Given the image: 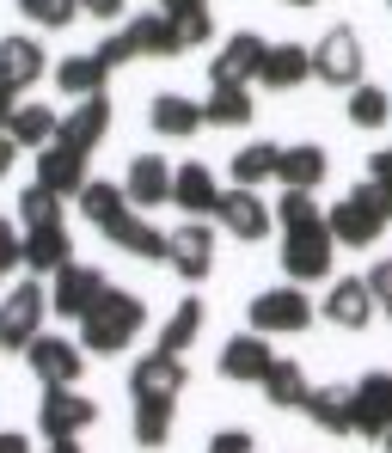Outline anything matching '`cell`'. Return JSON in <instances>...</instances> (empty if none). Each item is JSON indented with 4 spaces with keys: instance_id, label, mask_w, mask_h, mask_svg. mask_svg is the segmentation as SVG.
I'll return each mask as SVG.
<instances>
[{
    "instance_id": "cell-1",
    "label": "cell",
    "mask_w": 392,
    "mask_h": 453,
    "mask_svg": "<svg viewBox=\"0 0 392 453\" xmlns=\"http://www.w3.org/2000/svg\"><path fill=\"white\" fill-rule=\"evenodd\" d=\"M142 325H148V301H142V295L104 288V295L92 301V312L80 319V349H86V356H117V349L135 343Z\"/></svg>"
},
{
    "instance_id": "cell-2",
    "label": "cell",
    "mask_w": 392,
    "mask_h": 453,
    "mask_svg": "<svg viewBox=\"0 0 392 453\" xmlns=\"http://www.w3.org/2000/svg\"><path fill=\"white\" fill-rule=\"evenodd\" d=\"M313 319H319V306L301 295V282L264 288V295L251 301V331H264V337H301Z\"/></svg>"
},
{
    "instance_id": "cell-3",
    "label": "cell",
    "mask_w": 392,
    "mask_h": 453,
    "mask_svg": "<svg viewBox=\"0 0 392 453\" xmlns=\"http://www.w3.org/2000/svg\"><path fill=\"white\" fill-rule=\"evenodd\" d=\"M325 233L337 239V245H374L380 233H387V215H380V203H374V184H356V190H343V203L325 215Z\"/></svg>"
},
{
    "instance_id": "cell-4",
    "label": "cell",
    "mask_w": 392,
    "mask_h": 453,
    "mask_svg": "<svg viewBox=\"0 0 392 453\" xmlns=\"http://www.w3.org/2000/svg\"><path fill=\"white\" fill-rule=\"evenodd\" d=\"M98 423V404L80 392V386H43V404H37V429L50 441H80L86 429Z\"/></svg>"
},
{
    "instance_id": "cell-5",
    "label": "cell",
    "mask_w": 392,
    "mask_h": 453,
    "mask_svg": "<svg viewBox=\"0 0 392 453\" xmlns=\"http://www.w3.org/2000/svg\"><path fill=\"white\" fill-rule=\"evenodd\" d=\"M43 312H50V288L43 282H19L0 295V349H25L37 331H43Z\"/></svg>"
},
{
    "instance_id": "cell-6",
    "label": "cell",
    "mask_w": 392,
    "mask_h": 453,
    "mask_svg": "<svg viewBox=\"0 0 392 453\" xmlns=\"http://www.w3.org/2000/svg\"><path fill=\"white\" fill-rule=\"evenodd\" d=\"M331 251H337V239L325 233V221L313 226H295V233H282V270H288V282H325L331 276Z\"/></svg>"
},
{
    "instance_id": "cell-7",
    "label": "cell",
    "mask_w": 392,
    "mask_h": 453,
    "mask_svg": "<svg viewBox=\"0 0 392 453\" xmlns=\"http://www.w3.org/2000/svg\"><path fill=\"white\" fill-rule=\"evenodd\" d=\"M362 37L350 31V25H337V31H325L313 43V80L325 86H337V92H350V86H362Z\"/></svg>"
},
{
    "instance_id": "cell-8",
    "label": "cell",
    "mask_w": 392,
    "mask_h": 453,
    "mask_svg": "<svg viewBox=\"0 0 392 453\" xmlns=\"http://www.w3.org/2000/svg\"><path fill=\"white\" fill-rule=\"evenodd\" d=\"M165 264L184 276V282H203L215 270V226L209 221H184L165 233Z\"/></svg>"
},
{
    "instance_id": "cell-9",
    "label": "cell",
    "mask_w": 392,
    "mask_h": 453,
    "mask_svg": "<svg viewBox=\"0 0 392 453\" xmlns=\"http://www.w3.org/2000/svg\"><path fill=\"white\" fill-rule=\"evenodd\" d=\"M25 362H31V374L43 380V386H80L86 349H80V343H68V337H50V331H37V337L25 343Z\"/></svg>"
},
{
    "instance_id": "cell-10",
    "label": "cell",
    "mask_w": 392,
    "mask_h": 453,
    "mask_svg": "<svg viewBox=\"0 0 392 453\" xmlns=\"http://www.w3.org/2000/svg\"><path fill=\"white\" fill-rule=\"evenodd\" d=\"M111 282L92 270V264H62L56 276H50V312H62V319H86L92 301L104 295Z\"/></svg>"
},
{
    "instance_id": "cell-11",
    "label": "cell",
    "mask_w": 392,
    "mask_h": 453,
    "mask_svg": "<svg viewBox=\"0 0 392 453\" xmlns=\"http://www.w3.org/2000/svg\"><path fill=\"white\" fill-rule=\"evenodd\" d=\"M215 221L227 226L234 239H264L270 226H276V215H270V203L257 196V190H245V184H234V190H221V203H215Z\"/></svg>"
},
{
    "instance_id": "cell-12",
    "label": "cell",
    "mask_w": 392,
    "mask_h": 453,
    "mask_svg": "<svg viewBox=\"0 0 392 453\" xmlns=\"http://www.w3.org/2000/svg\"><path fill=\"white\" fill-rule=\"evenodd\" d=\"M319 319H331L337 331H368V325H374L368 276H343V282H331V295L319 301Z\"/></svg>"
},
{
    "instance_id": "cell-13",
    "label": "cell",
    "mask_w": 392,
    "mask_h": 453,
    "mask_svg": "<svg viewBox=\"0 0 392 453\" xmlns=\"http://www.w3.org/2000/svg\"><path fill=\"white\" fill-rule=\"evenodd\" d=\"M43 74H50V56H43V43H37L31 31L0 37V80H6L12 92H31Z\"/></svg>"
},
{
    "instance_id": "cell-14",
    "label": "cell",
    "mask_w": 392,
    "mask_h": 453,
    "mask_svg": "<svg viewBox=\"0 0 392 453\" xmlns=\"http://www.w3.org/2000/svg\"><path fill=\"white\" fill-rule=\"evenodd\" d=\"M264 56H270V37H257V31H234V37L221 43V56L209 62V80L251 86V80H257V68H264Z\"/></svg>"
},
{
    "instance_id": "cell-15",
    "label": "cell",
    "mask_w": 392,
    "mask_h": 453,
    "mask_svg": "<svg viewBox=\"0 0 392 453\" xmlns=\"http://www.w3.org/2000/svg\"><path fill=\"white\" fill-rule=\"evenodd\" d=\"M104 135H111V98H104V92L74 98V111L56 123V142H68V148H80V153H92Z\"/></svg>"
},
{
    "instance_id": "cell-16",
    "label": "cell",
    "mask_w": 392,
    "mask_h": 453,
    "mask_svg": "<svg viewBox=\"0 0 392 453\" xmlns=\"http://www.w3.org/2000/svg\"><path fill=\"white\" fill-rule=\"evenodd\" d=\"M270 362H276L270 337H264V331H239V337H227V349H221V380L257 386V380L270 374Z\"/></svg>"
},
{
    "instance_id": "cell-17",
    "label": "cell",
    "mask_w": 392,
    "mask_h": 453,
    "mask_svg": "<svg viewBox=\"0 0 392 453\" xmlns=\"http://www.w3.org/2000/svg\"><path fill=\"white\" fill-rule=\"evenodd\" d=\"M123 196H129V209H165L172 203V165L159 159V153H135V165H129V178H123Z\"/></svg>"
},
{
    "instance_id": "cell-18",
    "label": "cell",
    "mask_w": 392,
    "mask_h": 453,
    "mask_svg": "<svg viewBox=\"0 0 392 453\" xmlns=\"http://www.w3.org/2000/svg\"><path fill=\"white\" fill-rule=\"evenodd\" d=\"M215 203H221V184H215V172L209 165H178L172 172V209H184L190 221H209L215 215Z\"/></svg>"
},
{
    "instance_id": "cell-19",
    "label": "cell",
    "mask_w": 392,
    "mask_h": 453,
    "mask_svg": "<svg viewBox=\"0 0 392 453\" xmlns=\"http://www.w3.org/2000/svg\"><path fill=\"white\" fill-rule=\"evenodd\" d=\"M184 356H142L135 362V374H129V392L135 398H165V404H178V392H184Z\"/></svg>"
},
{
    "instance_id": "cell-20",
    "label": "cell",
    "mask_w": 392,
    "mask_h": 453,
    "mask_svg": "<svg viewBox=\"0 0 392 453\" xmlns=\"http://www.w3.org/2000/svg\"><path fill=\"white\" fill-rule=\"evenodd\" d=\"M350 398H356V435H368V441H380L392 423V374H368L350 386Z\"/></svg>"
},
{
    "instance_id": "cell-21",
    "label": "cell",
    "mask_w": 392,
    "mask_h": 453,
    "mask_svg": "<svg viewBox=\"0 0 392 453\" xmlns=\"http://www.w3.org/2000/svg\"><path fill=\"white\" fill-rule=\"evenodd\" d=\"M301 411L325 435H356V398H350V386H313Z\"/></svg>"
},
{
    "instance_id": "cell-22",
    "label": "cell",
    "mask_w": 392,
    "mask_h": 453,
    "mask_svg": "<svg viewBox=\"0 0 392 453\" xmlns=\"http://www.w3.org/2000/svg\"><path fill=\"white\" fill-rule=\"evenodd\" d=\"M37 184H50L56 196H80V184H86V153L68 148V142L37 148Z\"/></svg>"
},
{
    "instance_id": "cell-23",
    "label": "cell",
    "mask_w": 392,
    "mask_h": 453,
    "mask_svg": "<svg viewBox=\"0 0 392 453\" xmlns=\"http://www.w3.org/2000/svg\"><path fill=\"white\" fill-rule=\"evenodd\" d=\"M62 264H74V239L68 226H25V270L31 276H56Z\"/></svg>"
},
{
    "instance_id": "cell-24",
    "label": "cell",
    "mask_w": 392,
    "mask_h": 453,
    "mask_svg": "<svg viewBox=\"0 0 392 453\" xmlns=\"http://www.w3.org/2000/svg\"><path fill=\"white\" fill-rule=\"evenodd\" d=\"M301 80H313V50H307V43H270V56H264V68H257V86L295 92Z\"/></svg>"
},
{
    "instance_id": "cell-25",
    "label": "cell",
    "mask_w": 392,
    "mask_h": 453,
    "mask_svg": "<svg viewBox=\"0 0 392 453\" xmlns=\"http://www.w3.org/2000/svg\"><path fill=\"white\" fill-rule=\"evenodd\" d=\"M148 123H154V135H165V142H190L203 129V104L184 98V92H159L154 104H148Z\"/></svg>"
},
{
    "instance_id": "cell-26",
    "label": "cell",
    "mask_w": 392,
    "mask_h": 453,
    "mask_svg": "<svg viewBox=\"0 0 392 453\" xmlns=\"http://www.w3.org/2000/svg\"><path fill=\"white\" fill-rule=\"evenodd\" d=\"M123 37H129V50L148 56V62H172V56H184V43H178V31H172L165 12H142V19H129Z\"/></svg>"
},
{
    "instance_id": "cell-27",
    "label": "cell",
    "mask_w": 392,
    "mask_h": 453,
    "mask_svg": "<svg viewBox=\"0 0 392 453\" xmlns=\"http://www.w3.org/2000/svg\"><path fill=\"white\" fill-rule=\"evenodd\" d=\"M325 172H331V159H325V148H313V142L276 148V178H282V190H319Z\"/></svg>"
},
{
    "instance_id": "cell-28",
    "label": "cell",
    "mask_w": 392,
    "mask_h": 453,
    "mask_svg": "<svg viewBox=\"0 0 392 453\" xmlns=\"http://www.w3.org/2000/svg\"><path fill=\"white\" fill-rule=\"evenodd\" d=\"M251 86H234V80H215V92L203 98V123H215V129H245L251 123Z\"/></svg>"
},
{
    "instance_id": "cell-29",
    "label": "cell",
    "mask_w": 392,
    "mask_h": 453,
    "mask_svg": "<svg viewBox=\"0 0 392 453\" xmlns=\"http://www.w3.org/2000/svg\"><path fill=\"white\" fill-rule=\"evenodd\" d=\"M257 386H264V398H270L276 411H301V404H307V392H313L307 368H301V362H288V356H276V362H270V374L257 380Z\"/></svg>"
},
{
    "instance_id": "cell-30",
    "label": "cell",
    "mask_w": 392,
    "mask_h": 453,
    "mask_svg": "<svg viewBox=\"0 0 392 453\" xmlns=\"http://www.w3.org/2000/svg\"><path fill=\"white\" fill-rule=\"evenodd\" d=\"M56 111L50 104H12V117H6V135L19 142V153H37V148H50L56 142Z\"/></svg>"
},
{
    "instance_id": "cell-31",
    "label": "cell",
    "mask_w": 392,
    "mask_h": 453,
    "mask_svg": "<svg viewBox=\"0 0 392 453\" xmlns=\"http://www.w3.org/2000/svg\"><path fill=\"white\" fill-rule=\"evenodd\" d=\"M104 239H117V245H123L129 257H142V264H159V257H165V233H159V226L148 221L142 209H129V215L111 226Z\"/></svg>"
},
{
    "instance_id": "cell-32",
    "label": "cell",
    "mask_w": 392,
    "mask_h": 453,
    "mask_svg": "<svg viewBox=\"0 0 392 453\" xmlns=\"http://www.w3.org/2000/svg\"><path fill=\"white\" fill-rule=\"evenodd\" d=\"M159 12L172 19V31H178V43H184V50H203V43L215 37L209 0H159Z\"/></svg>"
},
{
    "instance_id": "cell-33",
    "label": "cell",
    "mask_w": 392,
    "mask_h": 453,
    "mask_svg": "<svg viewBox=\"0 0 392 453\" xmlns=\"http://www.w3.org/2000/svg\"><path fill=\"white\" fill-rule=\"evenodd\" d=\"M80 209H86V221L98 226V233H111V226L129 215V196H123V184H104V178L92 184V178H86V184H80Z\"/></svg>"
},
{
    "instance_id": "cell-34",
    "label": "cell",
    "mask_w": 392,
    "mask_h": 453,
    "mask_svg": "<svg viewBox=\"0 0 392 453\" xmlns=\"http://www.w3.org/2000/svg\"><path fill=\"white\" fill-rule=\"evenodd\" d=\"M203 319H209V312H203V301H178V312L159 325V343H154V349H159V356H184V349L196 343Z\"/></svg>"
},
{
    "instance_id": "cell-35",
    "label": "cell",
    "mask_w": 392,
    "mask_h": 453,
    "mask_svg": "<svg viewBox=\"0 0 392 453\" xmlns=\"http://www.w3.org/2000/svg\"><path fill=\"white\" fill-rule=\"evenodd\" d=\"M104 80H111V68L86 50V56H68L62 68H56V86L68 92V98H92V92H104Z\"/></svg>"
},
{
    "instance_id": "cell-36",
    "label": "cell",
    "mask_w": 392,
    "mask_h": 453,
    "mask_svg": "<svg viewBox=\"0 0 392 453\" xmlns=\"http://www.w3.org/2000/svg\"><path fill=\"white\" fill-rule=\"evenodd\" d=\"M172 441V404L165 398H135V448H165Z\"/></svg>"
},
{
    "instance_id": "cell-37",
    "label": "cell",
    "mask_w": 392,
    "mask_h": 453,
    "mask_svg": "<svg viewBox=\"0 0 392 453\" xmlns=\"http://www.w3.org/2000/svg\"><path fill=\"white\" fill-rule=\"evenodd\" d=\"M276 178V142H245L234 153V184L245 190H257V184H270Z\"/></svg>"
},
{
    "instance_id": "cell-38",
    "label": "cell",
    "mask_w": 392,
    "mask_h": 453,
    "mask_svg": "<svg viewBox=\"0 0 392 453\" xmlns=\"http://www.w3.org/2000/svg\"><path fill=\"white\" fill-rule=\"evenodd\" d=\"M350 123H356V129H387L392 123V92H380V86H350Z\"/></svg>"
},
{
    "instance_id": "cell-39",
    "label": "cell",
    "mask_w": 392,
    "mask_h": 453,
    "mask_svg": "<svg viewBox=\"0 0 392 453\" xmlns=\"http://www.w3.org/2000/svg\"><path fill=\"white\" fill-rule=\"evenodd\" d=\"M19 12H25L37 31H68L80 19V0H19Z\"/></svg>"
},
{
    "instance_id": "cell-40",
    "label": "cell",
    "mask_w": 392,
    "mask_h": 453,
    "mask_svg": "<svg viewBox=\"0 0 392 453\" xmlns=\"http://www.w3.org/2000/svg\"><path fill=\"white\" fill-rule=\"evenodd\" d=\"M19 221L25 226H56L62 221V196H56L50 184H31V190L19 196Z\"/></svg>"
},
{
    "instance_id": "cell-41",
    "label": "cell",
    "mask_w": 392,
    "mask_h": 453,
    "mask_svg": "<svg viewBox=\"0 0 392 453\" xmlns=\"http://www.w3.org/2000/svg\"><path fill=\"white\" fill-rule=\"evenodd\" d=\"M270 215L282 221V233H295V226H313V221H325V215H319V203H313V190H282V203H276Z\"/></svg>"
},
{
    "instance_id": "cell-42",
    "label": "cell",
    "mask_w": 392,
    "mask_h": 453,
    "mask_svg": "<svg viewBox=\"0 0 392 453\" xmlns=\"http://www.w3.org/2000/svg\"><path fill=\"white\" fill-rule=\"evenodd\" d=\"M368 295H374V312L392 319V257H380V264L368 270Z\"/></svg>"
},
{
    "instance_id": "cell-43",
    "label": "cell",
    "mask_w": 392,
    "mask_h": 453,
    "mask_svg": "<svg viewBox=\"0 0 392 453\" xmlns=\"http://www.w3.org/2000/svg\"><path fill=\"white\" fill-rule=\"evenodd\" d=\"M19 264H25V233H19L12 221H0V276L19 270Z\"/></svg>"
},
{
    "instance_id": "cell-44",
    "label": "cell",
    "mask_w": 392,
    "mask_h": 453,
    "mask_svg": "<svg viewBox=\"0 0 392 453\" xmlns=\"http://www.w3.org/2000/svg\"><path fill=\"white\" fill-rule=\"evenodd\" d=\"M92 56H98V62H104V68H111V74H117V68H123V62H135V50H129V37H123V31H111V37H104V43H98V50H92Z\"/></svg>"
},
{
    "instance_id": "cell-45",
    "label": "cell",
    "mask_w": 392,
    "mask_h": 453,
    "mask_svg": "<svg viewBox=\"0 0 392 453\" xmlns=\"http://www.w3.org/2000/svg\"><path fill=\"white\" fill-rule=\"evenodd\" d=\"M209 453H257V441H251V429H221L209 441Z\"/></svg>"
},
{
    "instance_id": "cell-46",
    "label": "cell",
    "mask_w": 392,
    "mask_h": 453,
    "mask_svg": "<svg viewBox=\"0 0 392 453\" xmlns=\"http://www.w3.org/2000/svg\"><path fill=\"white\" fill-rule=\"evenodd\" d=\"M80 12H86V19H104V25H111V19H123V0H80Z\"/></svg>"
},
{
    "instance_id": "cell-47",
    "label": "cell",
    "mask_w": 392,
    "mask_h": 453,
    "mask_svg": "<svg viewBox=\"0 0 392 453\" xmlns=\"http://www.w3.org/2000/svg\"><path fill=\"white\" fill-rule=\"evenodd\" d=\"M368 184H374V203H380V215L392 221V178H368Z\"/></svg>"
},
{
    "instance_id": "cell-48",
    "label": "cell",
    "mask_w": 392,
    "mask_h": 453,
    "mask_svg": "<svg viewBox=\"0 0 392 453\" xmlns=\"http://www.w3.org/2000/svg\"><path fill=\"white\" fill-rule=\"evenodd\" d=\"M12 159H19V142H12V135H6V129H0V178H6V172H12Z\"/></svg>"
},
{
    "instance_id": "cell-49",
    "label": "cell",
    "mask_w": 392,
    "mask_h": 453,
    "mask_svg": "<svg viewBox=\"0 0 392 453\" xmlns=\"http://www.w3.org/2000/svg\"><path fill=\"white\" fill-rule=\"evenodd\" d=\"M0 453H31V441L19 429H0Z\"/></svg>"
},
{
    "instance_id": "cell-50",
    "label": "cell",
    "mask_w": 392,
    "mask_h": 453,
    "mask_svg": "<svg viewBox=\"0 0 392 453\" xmlns=\"http://www.w3.org/2000/svg\"><path fill=\"white\" fill-rule=\"evenodd\" d=\"M12 104H19V92H12V86L0 80V129H6V117H12Z\"/></svg>"
},
{
    "instance_id": "cell-51",
    "label": "cell",
    "mask_w": 392,
    "mask_h": 453,
    "mask_svg": "<svg viewBox=\"0 0 392 453\" xmlns=\"http://www.w3.org/2000/svg\"><path fill=\"white\" fill-rule=\"evenodd\" d=\"M50 453H86L80 441H50Z\"/></svg>"
},
{
    "instance_id": "cell-52",
    "label": "cell",
    "mask_w": 392,
    "mask_h": 453,
    "mask_svg": "<svg viewBox=\"0 0 392 453\" xmlns=\"http://www.w3.org/2000/svg\"><path fill=\"white\" fill-rule=\"evenodd\" d=\"M282 6H319V0H282Z\"/></svg>"
},
{
    "instance_id": "cell-53",
    "label": "cell",
    "mask_w": 392,
    "mask_h": 453,
    "mask_svg": "<svg viewBox=\"0 0 392 453\" xmlns=\"http://www.w3.org/2000/svg\"><path fill=\"white\" fill-rule=\"evenodd\" d=\"M380 441H387V453H392V423H387V435H380Z\"/></svg>"
},
{
    "instance_id": "cell-54",
    "label": "cell",
    "mask_w": 392,
    "mask_h": 453,
    "mask_svg": "<svg viewBox=\"0 0 392 453\" xmlns=\"http://www.w3.org/2000/svg\"><path fill=\"white\" fill-rule=\"evenodd\" d=\"M387 6H392V0H387Z\"/></svg>"
},
{
    "instance_id": "cell-55",
    "label": "cell",
    "mask_w": 392,
    "mask_h": 453,
    "mask_svg": "<svg viewBox=\"0 0 392 453\" xmlns=\"http://www.w3.org/2000/svg\"><path fill=\"white\" fill-rule=\"evenodd\" d=\"M387 153H392V148H387Z\"/></svg>"
}]
</instances>
